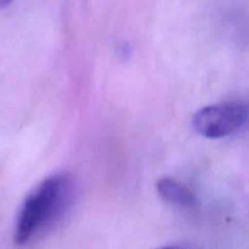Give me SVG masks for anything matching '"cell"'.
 Returning a JSON list of instances; mask_svg holds the SVG:
<instances>
[{"label":"cell","mask_w":249,"mask_h":249,"mask_svg":"<svg viewBox=\"0 0 249 249\" xmlns=\"http://www.w3.org/2000/svg\"><path fill=\"white\" fill-rule=\"evenodd\" d=\"M156 189L162 199L168 203L184 208H191L196 204L194 192L174 178H160L157 181Z\"/></svg>","instance_id":"3957f363"},{"label":"cell","mask_w":249,"mask_h":249,"mask_svg":"<svg viewBox=\"0 0 249 249\" xmlns=\"http://www.w3.org/2000/svg\"><path fill=\"white\" fill-rule=\"evenodd\" d=\"M73 181L70 175L49 178L29 195L22 206L15 230V242L24 245L40 229L56 220L71 203Z\"/></svg>","instance_id":"6da1fadb"},{"label":"cell","mask_w":249,"mask_h":249,"mask_svg":"<svg viewBox=\"0 0 249 249\" xmlns=\"http://www.w3.org/2000/svg\"><path fill=\"white\" fill-rule=\"evenodd\" d=\"M157 249H187V248L178 247V246H168V247H162V248H157Z\"/></svg>","instance_id":"5b68a950"},{"label":"cell","mask_w":249,"mask_h":249,"mask_svg":"<svg viewBox=\"0 0 249 249\" xmlns=\"http://www.w3.org/2000/svg\"><path fill=\"white\" fill-rule=\"evenodd\" d=\"M12 2V0H0V9L7 7Z\"/></svg>","instance_id":"277c9868"},{"label":"cell","mask_w":249,"mask_h":249,"mask_svg":"<svg viewBox=\"0 0 249 249\" xmlns=\"http://www.w3.org/2000/svg\"><path fill=\"white\" fill-rule=\"evenodd\" d=\"M248 119L247 105L223 102L199 109L192 119V125L199 135L220 139L240 130Z\"/></svg>","instance_id":"7a4b0ae2"}]
</instances>
